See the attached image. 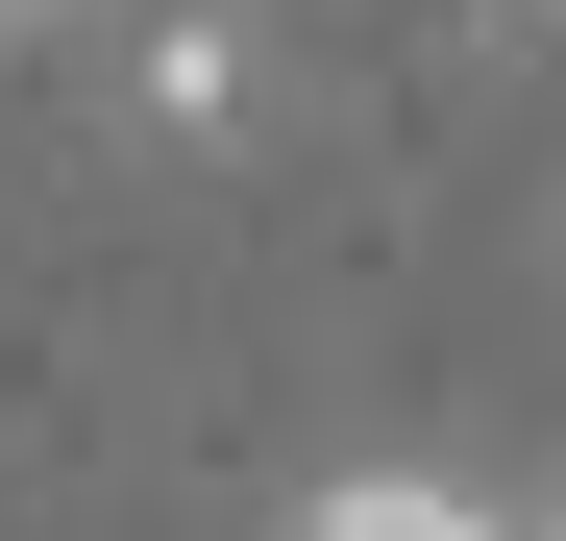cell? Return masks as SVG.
Returning a JSON list of instances; mask_svg holds the SVG:
<instances>
[{
	"label": "cell",
	"instance_id": "obj_1",
	"mask_svg": "<svg viewBox=\"0 0 566 541\" xmlns=\"http://www.w3.org/2000/svg\"><path fill=\"white\" fill-rule=\"evenodd\" d=\"M124 99H148V148H247V124H271V50H247V25H148Z\"/></svg>",
	"mask_w": 566,
	"mask_h": 541
},
{
	"label": "cell",
	"instance_id": "obj_2",
	"mask_svg": "<svg viewBox=\"0 0 566 541\" xmlns=\"http://www.w3.org/2000/svg\"><path fill=\"white\" fill-rule=\"evenodd\" d=\"M296 541H517V517H493V492H443V468H345Z\"/></svg>",
	"mask_w": 566,
	"mask_h": 541
},
{
	"label": "cell",
	"instance_id": "obj_3",
	"mask_svg": "<svg viewBox=\"0 0 566 541\" xmlns=\"http://www.w3.org/2000/svg\"><path fill=\"white\" fill-rule=\"evenodd\" d=\"M0 25H50V0H0Z\"/></svg>",
	"mask_w": 566,
	"mask_h": 541
},
{
	"label": "cell",
	"instance_id": "obj_4",
	"mask_svg": "<svg viewBox=\"0 0 566 541\" xmlns=\"http://www.w3.org/2000/svg\"><path fill=\"white\" fill-rule=\"evenodd\" d=\"M542 541H566V517H542Z\"/></svg>",
	"mask_w": 566,
	"mask_h": 541
}]
</instances>
